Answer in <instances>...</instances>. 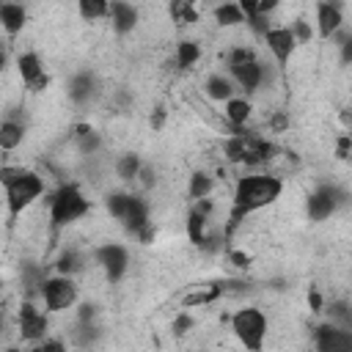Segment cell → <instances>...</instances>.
Returning a JSON list of instances; mask_svg holds the SVG:
<instances>
[{
    "label": "cell",
    "instance_id": "cell-1",
    "mask_svg": "<svg viewBox=\"0 0 352 352\" xmlns=\"http://www.w3.org/2000/svg\"><path fill=\"white\" fill-rule=\"evenodd\" d=\"M283 192V182L272 173H253V176H239L234 184V209L228 217V231H234V226L250 214L258 212L264 206H272Z\"/></svg>",
    "mask_w": 352,
    "mask_h": 352
},
{
    "label": "cell",
    "instance_id": "cell-2",
    "mask_svg": "<svg viewBox=\"0 0 352 352\" xmlns=\"http://www.w3.org/2000/svg\"><path fill=\"white\" fill-rule=\"evenodd\" d=\"M85 212H88V198L74 184L58 187V192H52V198H50V220L55 228H63V226L80 220Z\"/></svg>",
    "mask_w": 352,
    "mask_h": 352
},
{
    "label": "cell",
    "instance_id": "cell-3",
    "mask_svg": "<svg viewBox=\"0 0 352 352\" xmlns=\"http://www.w3.org/2000/svg\"><path fill=\"white\" fill-rule=\"evenodd\" d=\"M267 327H270V322H267L264 311H261V308H253V305H245V308L234 311V316H231V330H234V336L242 341V346H248V349H253V352L264 346Z\"/></svg>",
    "mask_w": 352,
    "mask_h": 352
},
{
    "label": "cell",
    "instance_id": "cell-4",
    "mask_svg": "<svg viewBox=\"0 0 352 352\" xmlns=\"http://www.w3.org/2000/svg\"><path fill=\"white\" fill-rule=\"evenodd\" d=\"M44 192V179L36 170H22L11 184H6V204L11 217H19L28 206H33Z\"/></svg>",
    "mask_w": 352,
    "mask_h": 352
},
{
    "label": "cell",
    "instance_id": "cell-5",
    "mask_svg": "<svg viewBox=\"0 0 352 352\" xmlns=\"http://www.w3.org/2000/svg\"><path fill=\"white\" fill-rule=\"evenodd\" d=\"M38 294H41L47 311L60 314L77 302V283L72 280V275L58 272V275H50L38 283Z\"/></svg>",
    "mask_w": 352,
    "mask_h": 352
},
{
    "label": "cell",
    "instance_id": "cell-6",
    "mask_svg": "<svg viewBox=\"0 0 352 352\" xmlns=\"http://www.w3.org/2000/svg\"><path fill=\"white\" fill-rule=\"evenodd\" d=\"M261 38H264L267 50L272 52V58L278 60V66H286V63L292 60V55H294V50H297V38H294L292 28H286V25L267 28V33H264Z\"/></svg>",
    "mask_w": 352,
    "mask_h": 352
},
{
    "label": "cell",
    "instance_id": "cell-7",
    "mask_svg": "<svg viewBox=\"0 0 352 352\" xmlns=\"http://www.w3.org/2000/svg\"><path fill=\"white\" fill-rule=\"evenodd\" d=\"M96 261L104 267L107 280L116 283V280L124 278V272H126V267H129V253H126L124 245H118V242H107V245H102V248L96 250Z\"/></svg>",
    "mask_w": 352,
    "mask_h": 352
},
{
    "label": "cell",
    "instance_id": "cell-8",
    "mask_svg": "<svg viewBox=\"0 0 352 352\" xmlns=\"http://www.w3.org/2000/svg\"><path fill=\"white\" fill-rule=\"evenodd\" d=\"M50 330V322H47V314H41L33 302H22L19 305V336L22 341H30V344H38Z\"/></svg>",
    "mask_w": 352,
    "mask_h": 352
},
{
    "label": "cell",
    "instance_id": "cell-9",
    "mask_svg": "<svg viewBox=\"0 0 352 352\" xmlns=\"http://www.w3.org/2000/svg\"><path fill=\"white\" fill-rule=\"evenodd\" d=\"M314 344L322 352H346V349H352V330L349 327H341L336 322L322 324L314 333Z\"/></svg>",
    "mask_w": 352,
    "mask_h": 352
},
{
    "label": "cell",
    "instance_id": "cell-10",
    "mask_svg": "<svg viewBox=\"0 0 352 352\" xmlns=\"http://www.w3.org/2000/svg\"><path fill=\"white\" fill-rule=\"evenodd\" d=\"M16 72H19V77H22L28 91H44L47 82H50V77L44 74V66H41V58L36 52L16 55Z\"/></svg>",
    "mask_w": 352,
    "mask_h": 352
},
{
    "label": "cell",
    "instance_id": "cell-11",
    "mask_svg": "<svg viewBox=\"0 0 352 352\" xmlns=\"http://www.w3.org/2000/svg\"><path fill=\"white\" fill-rule=\"evenodd\" d=\"M228 72H231V80L236 82V88H242L245 94H256L261 88L264 77H267L264 63H258L256 58L253 60H245L239 66H228Z\"/></svg>",
    "mask_w": 352,
    "mask_h": 352
},
{
    "label": "cell",
    "instance_id": "cell-12",
    "mask_svg": "<svg viewBox=\"0 0 352 352\" xmlns=\"http://www.w3.org/2000/svg\"><path fill=\"white\" fill-rule=\"evenodd\" d=\"M338 201H341V192L336 187H319V190H314L308 195V204H305L308 217L311 220H327L336 212Z\"/></svg>",
    "mask_w": 352,
    "mask_h": 352
},
{
    "label": "cell",
    "instance_id": "cell-13",
    "mask_svg": "<svg viewBox=\"0 0 352 352\" xmlns=\"http://www.w3.org/2000/svg\"><path fill=\"white\" fill-rule=\"evenodd\" d=\"M344 28V14H341V8L336 6V3H330V0H322L319 6H316V33H319V38H333V33L336 30H341Z\"/></svg>",
    "mask_w": 352,
    "mask_h": 352
},
{
    "label": "cell",
    "instance_id": "cell-14",
    "mask_svg": "<svg viewBox=\"0 0 352 352\" xmlns=\"http://www.w3.org/2000/svg\"><path fill=\"white\" fill-rule=\"evenodd\" d=\"M110 22H113V30L116 33L126 36L138 25V8L129 0H113L110 3Z\"/></svg>",
    "mask_w": 352,
    "mask_h": 352
},
{
    "label": "cell",
    "instance_id": "cell-15",
    "mask_svg": "<svg viewBox=\"0 0 352 352\" xmlns=\"http://www.w3.org/2000/svg\"><path fill=\"white\" fill-rule=\"evenodd\" d=\"M0 22H3V30H6L8 36H16V33L25 28V22H28L25 6H22V3H14V0H6V3L0 6Z\"/></svg>",
    "mask_w": 352,
    "mask_h": 352
},
{
    "label": "cell",
    "instance_id": "cell-16",
    "mask_svg": "<svg viewBox=\"0 0 352 352\" xmlns=\"http://www.w3.org/2000/svg\"><path fill=\"white\" fill-rule=\"evenodd\" d=\"M223 116H226V121H228L234 129H242V126L250 121V116H253V104H250L248 96H231V99L226 102Z\"/></svg>",
    "mask_w": 352,
    "mask_h": 352
},
{
    "label": "cell",
    "instance_id": "cell-17",
    "mask_svg": "<svg viewBox=\"0 0 352 352\" xmlns=\"http://www.w3.org/2000/svg\"><path fill=\"white\" fill-rule=\"evenodd\" d=\"M234 88H236V82H234L231 77H223V74H212V77H206V82H204V94H206L212 102H228V99L234 96Z\"/></svg>",
    "mask_w": 352,
    "mask_h": 352
},
{
    "label": "cell",
    "instance_id": "cell-18",
    "mask_svg": "<svg viewBox=\"0 0 352 352\" xmlns=\"http://www.w3.org/2000/svg\"><path fill=\"white\" fill-rule=\"evenodd\" d=\"M22 140H25V124L14 121L11 116L3 118V124H0V148L3 151H14V148L22 146Z\"/></svg>",
    "mask_w": 352,
    "mask_h": 352
},
{
    "label": "cell",
    "instance_id": "cell-19",
    "mask_svg": "<svg viewBox=\"0 0 352 352\" xmlns=\"http://www.w3.org/2000/svg\"><path fill=\"white\" fill-rule=\"evenodd\" d=\"M94 91H96V80H94V74H88V72H80V74H74V77L69 80V99L77 102V104L88 102V99L94 96Z\"/></svg>",
    "mask_w": 352,
    "mask_h": 352
},
{
    "label": "cell",
    "instance_id": "cell-20",
    "mask_svg": "<svg viewBox=\"0 0 352 352\" xmlns=\"http://www.w3.org/2000/svg\"><path fill=\"white\" fill-rule=\"evenodd\" d=\"M121 223L126 226L129 234H138L140 228H146V226H148V204H146L140 195H132L129 212H126V217H124Z\"/></svg>",
    "mask_w": 352,
    "mask_h": 352
},
{
    "label": "cell",
    "instance_id": "cell-21",
    "mask_svg": "<svg viewBox=\"0 0 352 352\" xmlns=\"http://www.w3.org/2000/svg\"><path fill=\"white\" fill-rule=\"evenodd\" d=\"M214 22H217L220 28H236V25H245L248 16H245V11L236 6V0H231V3H220V6L214 8Z\"/></svg>",
    "mask_w": 352,
    "mask_h": 352
},
{
    "label": "cell",
    "instance_id": "cell-22",
    "mask_svg": "<svg viewBox=\"0 0 352 352\" xmlns=\"http://www.w3.org/2000/svg\"><path fill=\"white\" fill-rule=\"evenodd\" d=\"M168 14L176 25H192L198 22V6L195 0H170L168 3Z\"/></svg>",
    "mask_w": 352,
    "mask_h": 352
},
{
    "label": "cell",
    "instance_id": "cell-23",
    "mask_svg": "<svg viewBox=\"0 0 352 352\" xmlns=\"http://www.w3.org/2000/svg\"><path fill=\"white\" fill-rule=\"evenodd\" d=\"M198 58H201V44H198V41L184 38V41L176 44V63H179V69H190V66H195Z\"/></svg>",
    "mask_w": 352,
    "mask_h": 352
},
{
    "label": "cell",
    "instance_id": "cell-24",
    "mask_svg": "<svg viewBox=\"0 0 352 352\" xmlns=\"http://www.w3.org/2000/svg\"><path fill=\"white\" fill-rule=\"evenodd\" d=\"M212 190H214V179L209 176V173H192L190 176V184H187V195L192 198V201H198V198H209L212 195Z\"/></svg>",
    "mask_w": 352,
    "mask_h": 352
},
{
    "label": "cell",
    "instance_id": "cell-25",
    "mask_svg": "<svg viewBox=\"0 0 352 352\" xmlns=\"http://www.w3.org/2000/svg\"><path fill=\"white\" fill-rule=\"evenodd\" d=\"M110 3L113 0H77V8H80V16L85 22H96V19L110 14Z\"/></svg>",
    "mask_w": 352,
    "mask_h": 352
},
{
    "label": "cell",
    "instance_id": "cell-26",
    "mask_svg": "<svg viewBox=\"0 0 352 352\" xmlns=\"http://www.w3.org/2000/svg\"><path fill=\"white\" fill-rule=\"evenodd\" d=\"M140 168L143 165H140V157L138 154H121L118 162H116V176L121 182H132V179H138Z\"/></svg>",
    "mask_w": 352,
    "mask_h": 352
},
{
    "label": "cell",
    "instance_id": "cell-27",
    "mask_svg": "<svg viewBox=\"0 0 352 352\" xmlns=\"http://www.w3.org/2000/svg\"><path fill=\"white\" fill-rule=\"evenodd\" d=\"M187 236H190V242L192 245H204L206 242V214H201V212H190L187 214Z\"/></svg>",
    "mask_w": 352,
    "mask_h": 352
},
{
    "label": "cell",
    "instance_id": "cell-28",
    "mask_svg": "<svg viewBox=\"0 0 352 352\" xmlns=\"http://www.w3.org/2000/svg\"><path fill=\"white\" fill-rule=\"evenodd\" d=\"M129 204H132V195H129V192H110V195H107V212H110L116 220H124V217H126Z\"/></svg>",
    "mask_w": 352,
    "mask_h": 352
},
{
    "label": "cell",
    "instance_id": "cell-29",
    "mask_svg": "<svg viewBox=\"0 0 352 352\" xmlns=\"http://www.w3.org/2000/svg\"><path fill=\"white\" fill-rule=\"evenodd\" d=\"M223 294V286H212V289H204V292H192L190 297H184V308H192V305H206V302H214L217 297Z\"/></svg>",
    "mask_w": 352,
    "mask_h": 352
},
{
    "label": "cell",
    "instance_id": "cell-30",
    "mask_svg": "<svg viewBox=\"0 0 352 352\" xmlns=\"http://www.w3.org/2000/svg\"><path fill=\"white\" fill-rule=\"evenodd\" d=\"M58 272H63V275H72V272H77L80 270V256L74 253V250H66V253H60V258H58Z\"/></svg>",
    "mask_w": 352,
    "mask_h": 352
},
{
    "label": "cell",
    "instance_id": "cell-31",
    "mask_svg": "<svg viewBox=\"0 0 352 352\" xmlns=\"http://www.w3.org/2000/svg\"><path fill=\"white\" fill-rule=\"evenodd\" d=\"M292 33H294L297 44H308V41H311V36H314V30H311V25H308L305 19H297V22H294V28H292Z\"/></svg>",
    "mask_w": 352,
    "mask_h": 352
},
{
    "label": "cell",
    "instance_id": "cell-32",
    "mask_svg": "<svg viewBox=\"0 0 352 352\" xmlns=\"http://www.w3.org/2000/svg\"><path fill=\"white\" fill-rule=\"evenodd\" d=\"M245 60H253V52H250V50L234 47V50L228 52V66H239V63H245Z\"/></svg>",
    "mask_w": 352,
    "mask_h": 352
},
{
    "label": "cell",
    "instance_id": "cell-33",
    "mask_svg": "<svg viewBox=\"0 0 352 352\" xmlns=\"http://www.w3.org/2000/svg\"><path fill=\"white\" fill-rule=\"evenodd\" d=\"M228 261H231L234 267H239V270H250V264H253V258H250L245 250H231V253H228Z\"/></svg>",
    "mask_w": 352,
    "mask_h": 352
},
{
    "label": "cell",
    "instance_id": "cell-34",
    "mask_svg": "<svg viewBox=\"0 0 352 352\" xmlns=\"http://www.w3.org/2000/svg\"><path fill=\"white\" fill-rule=\"evenodd\" d=\"M338 50H341V63L344 66H352V33L338 44Z\"/></svg>",
    "mask_w": 352,
    "mask_h": 352
},
{
    "label": "cell",
    "instance_id": "cell-35",
    "mask_svg": "<svg viewBox=\"0 0 352 352\" xmlns=\"http://www.w3.org/2000/svg\"><path fill=\"white\" fill-rule=\"evenodd\" d=\"M94 314H96V308H94L91 302H82V305H80V311H77V319H80V324H91Z\"/></svg>",
    "mask_w": 352,
    "mask_h": 352
},
{
    "label": "cell",
    "instance_id": "cell-36",
    "mask_svg": "<svg viewBox=\"0 0 352 352\" xmlns=\"http://www.w3.org/2000/svg\"><path fill=\"white\" fill-rule=\"evenodd\" d=\"M236 6L245 11V16H248V19L258 16V0H236Z\"/></svg>",
    "mask_w": 352,
    "mask_h": 352
},
{
    "label": "cell",
    "instance_id": "cell-37",
    "mask_svg": "<svg viewBox=\"0 0 352 352\" xmlns=\"http://www.w3.org/2000/svg\"><path fill=\"white\" fill-rule=\"evenodd\" d=\"M349 151H352V140H349V138H341L338 146H336V157H338V160H346Z\"/></svg>",
    "mask_w": 352,
    "mask_h": 352
},
{
    "label": "cell",
    "instance_id": "cell-38",
    "mask_svg": "<svg viewBox=\"0 0 352 352\" xmlns=\"http://www.w3.org/2000/svg\"><path fill=\"white\" fill-rule=\"evenodd\" d=\"M308 305H311V311H314V314H319V311L324 308V302H322V294H319L316 289H311V292H308Z\"/></svg>",
    "mask_w": 352,
    "mask_h": 352
},
{
    "label": "cell",
    "instance_id": "cell-39",
    "mask_svg": "<svg viewBox=\"0 0 352 352\" xmlns=\"http://www.w3.org/2000/svg\"><path fill=\"white\" fill-rule=\"evenodd\" d=\"M187 327H192V316H190V314H182V316L173 322V333H187Z\"/></svg>",
    "mask_w": 352,
    "mask_h": 352
},
{
    "label": "cell",
    "instance_id": "cell-40",
    "mask_svg": "<svg viewBox=\"0 0 352 352\" xmlns=\"http://www.w3.org/2000/svg\"><path fill=\"white\" fill-rule=\"evenodd\" d=\"M270 126H272L275 132H283V129L289 126V118H286V113H275V116H272V121H270Z\"/></svg>",
    "mask_w": 352,
    "mask_h": 352
},
{
    "label": "cell",
    "instance_id": "cell-41",
    "mask_svg": "<svg viewBox=\"0 0 352 352\" xmlns=\"http://www.w3.org/2000/svg\"><path fill=\"white\" fill-rule=\"evenodd\" d=\"M162 124H165V107H157L151 116V129L157 132V129H162Z\"/></svg>",
    "mask_w": 352,
    "mask_h": 352
},
{
    "label": "cell",
    "instance_id": "cell-42",
    "mask_svg": "<svg viewBox=\"0 0 352 352\" xmlns=\"http://www.w3.org/2000/svg\"><path fill=\"white\" fill-rule=\"evenodd\" d=\"M280 6V0H258V14H272Z\"/></svg>",
    "mask_w": 352,
    "mask_h": 352
},
{
    "label": "cell",
    "instance_id": "cell-43",
    "mask_svg": "<svg viewBox=\"0 0 352 352\" xmlns=\"http://www.w3.org/2000/svg\"><path fill=\"white\" fill-rule=\"evenodd\" d=\"M138 176H140L143 187H151V184H154V170H151V168H140V173H138Z\"/></svg>",
    "mask_w": 352,
    "mask_h": 352
}]
</instances>
